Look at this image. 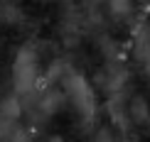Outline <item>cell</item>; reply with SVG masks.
<instances>
[{
  "instance_id": "2",
  "label": "cell",
  "mask_w": 150,
  "mask_h": 142,
  "mask_svg": "<svg viewBox=\"0 0 150 142\" xmlns=\"http://www.w3.org/2000/svg\"><path fill=\"white\" fill-rule=\"evenodd\" d=\"M64 86H67V96H69L74 110L81 115L84 122H91L93 115H96V101H93L91 83L84 76H79V73H69Z\"/></svg>"
},
{
  "instance_id": "1",
  "label": "cell",
  "mask_w": 150,
  "mask_h": 142,
  "mask_svg": "<svg viewBox=\"0 0 150 142\" xmlns=\"http://www.w3.org/2000/svg\"><path fill=\"white\" fill-rule=\"evenodd\" d=\"M37 69H40V59L32 44H25L17 52L15 61H12V88L17 96L32 93L35 83H37Z\"/></svg>"
},
{
  "instance_id": "3",
  "label": "cell",
  "mask_w": 150,
  "mask_h": 142,
  "mask_svg": "<svg viewBox=\"0 0 150 142\" xmlns=\"http://www.w3.org/2000/svg\"><path fill=\"white\" fill-rule=\"evenodd\" d=\"M135 57H138L140 66L150 73V27L148 24L138 27V32H135Z\"/></svg>"
},
{
  "instance_id": "4",
  "label": "cell",
  "mask_w": 150,
  "mask_h": 142,
  "mask_svg": "<svg viewBox=\"0 0 150 142\" xmlns=\"http://www.w3.org/2000/svg\"><path fill=\"white\" fill-rule=\"evenodd\" d=\"M106 3H108L111 12L118 15V17H123V15H128V12H130V0H106Z\"/></svg>"
}]
</instances>
